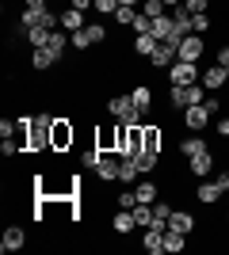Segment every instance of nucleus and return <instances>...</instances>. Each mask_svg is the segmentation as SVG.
Here are the masks:
<instances>
[{
	"label": "nucleus",
	"mask_w": 229,
	"mask_h": 255,
	"mask_svg": "<svg viewBox=\"0 0 229 255\" xmlns=\"http://www.w3.org/2000/svg\"><path fill=\"white\" fill-rule=\"evenodd\" d=\"M23 133H27V152H54V115L42 111Z\"/></svg>",
	"instance_id": "obj_1"
},
{
	"label": "nucleus",
	"mask_w": 229,
	"mask_h": 255,
	"mask_svg": "<svg viewBox=\"0 0 229 255\" xmlns=\"http://www.w3.org/2000/svg\"><path fill=\"white\" fill-rule=\"evenodd\" d=\"M207 99V88L203 84H172L168 88V103L176 107V111H184V107H195Z\"/></svg>",
	"instance_id": "obj_2"
},
{
	"label": "nucleus",
	"mask_w": 229,
	"mask_h": 255,
	"mask_svg": "<svg viewBox=\"0 0 229 255\" xmlns=\"http://www.w3.org/2000/svg\"><path fill=\"white\" fill-rule=\"evenodd\" d=\"M107 111H111V118H119V122H130V126H145L142 122V111L134 107V99L130 96H111L107 99Z\"/></svg>",
	"instance_id": "obj_3"
},
{
	"label": "nucleus",
	"mask_w": 229,
	"mask_h": 255,
	"mask_svg": "<svg viewBox=\"0 0 229 255\" xmlns=\"http://www.w3.org/2000/svg\"><path fill=\"white\" fill-rule=\"evenodd\" d=\"M168 80H172V84H199V80H203L199 61H176L172 69H168Z\"/></svg>",
	"instance_id": "obj_4"
},
{
	"label": "nucleus",
	"mask_w": 229,
	"mask_h": 255,
	"mask_svg": "<svg viewBox=\"0 0 229 255\" xmlns=\"http://www.w3.org/2000/svg\"><path fill=\"white\" fill-rule=\"evenodd\" d=\"M210 118H214V111L207 107V99H203V103H195V107H184V126L191 129V133H199Z\"/></svg>",
	"instance_id": "obj_5"
},
{
	"label": "nucleus",
	"mask_w": 229,
	"mask_h": 255,
	"mask_svg": "<svg viewBox=\"0 0 229 255\" xmlns=\"http://www.w3.org/2000/svg\"><path fill=\"white\" fill-rule=\"evenodd\" d=\"M73 141H76V129L69 118H54V152H65L73 149Z\"/></svg>",
	"instance_id": "obj_6"
},
{
	"label": "nucleus",
	"mask_w": 229,
	"mask_h": 255,
	"mask_svg": "<svg viewBox=\"0 0 229 255\" xmlns=\"http://www.w3.org/2000/svg\"><path fill=\"white\" fill-rule=\"evenodd\" d=\"M203 50H207V46H203V34H187L184 42H180V61H199Z\"/></svg>",
	"instance_id": "obj_7"
},
{
	"label": "nucleus",
	"mask_w": 229,
	"mask_h": 255,
	"mask_svg": "<svg viewBox=\"0 0 229 255\" xmlns=\"http://www.w3.org/2000/svg\"><path fill=\"white\" fill-rule=\"evenodd\" d=\"M229 80V73L222 69V65H210V69H203V80L199 84L207 88V92H222V84Z\"/></svg>",
	"instance_id": "obj_8"
},
{
	"label": "nucleus",
	"mask_w": 229,
	"mask_h": 255,
	"mask_svg": "<svg viewBox=\"0 0 229 255\" xmlns=\"http://www.w3.org/2000/svg\"><path fill=\"white\" fill-rule=\"evenodd\" d=\"M157 34L153 31H145V34H134V53H138V57H153V53H157Z\"/></svg>",
	"instance_id": "obj_9"
},
{
	"label": "nucleus",
	"mask_w": 229,
	"mask_h": 255,
	"mask_svg": "<svg viewBox=\"0 0 229 255\" xmlns=\"http://www.w3.org/2000/svg\"><path fill=\"white\" fill-rule=\"evenodd\" d=\"M142 149L161 156V126H153V122H145V126H142Z\"/></svg>",
	"instance_id": "obj_10"
},
{
	"label": "nucleus",
	"mask_w": 229,
	"mask_h": 255,
	"mask_svg": "<svg viewBox=\"0 0 229 255\" xmlns=\"http://www.w3.org/2000/svg\"><path fill=\"white\" fill-rule=\"evenodd\" d=\"M23 244H27V233H23L19 225H8V229H4V244H0V248H4V252H19Z\"/></svg>",
	"instance_id": "obj_11"
},
{
	"label": "nucleus",
	"mask_w": 229,
	"mask_h": 255,
	"mask_svg": "<svg viewBox=\"0 0 229 255\" xmlns=\"http://www.w3.org/2000/svg\"><path fill=\"white\" fill-rule=\"evenodd\" d=\"M168 229H176V233H195V217L191 213H184V210H172V217H168Z\"/></svg>",
	"instance_id": "obj_12"
},
{
	"label": "nucleus",
	"mask_w": 229,
	"mask_h": 255,
	"mask_svg": "<svg viewBox=\"0 0 229 255\" xmlns=\"http://www.w3.org/2000/svg\"><path fill=\"white\" fill-rule=\"evenodd\" d=\"M153 34H157V42H164V38H172V34H180V31H176V23H172V15H168V11L153 19Z\"/></svg>",
	"instance_id": "obj_13"
},
{
	"label": "nucleus",
	"mask_w": 229,
	"mask_h": 255,
	"mask_svg": "<svg viewBox=\"0 0 229 255\" xmlns=\"http://www.w3.org/2000/svg\"><path fill=\"white\" fill-rule=\"evenodd\" d=\"M122 160V156H119ZM119 160H115V156H107V152H103V156H99V164H96V175H99V179H119Z\"/></svg>",
	"instance_id": "obj_14"
},
{
	"label": "nucleus",
	"mask_w": 229,
	"mask_h": 255,
	"mask_svg": "<svg viewBox=\"0 0 229 255\" xmlns=\"http://www.w3.org/2000/svg\"><path fill=\"white\" fill-rule=\"evenodd\" d=\"M111 229H115L119 236L134 233V229H138V217H134V210H130V213H126V210H122V213H115V217H111Z\"/></svg>",
	"instance_id": "obj_15"
},
{
	"label": "nucleus",
	"mask_w": 229,
	"mask_h": 255,
	"mask_svg": "<svg viewBox=\"0 0 229 255\" xmlns=\"http://www.w3.org/2000/svg\"><path fill=\"white\" fill-rule=\"evenodd\" d=\"M130 99H134V107H138L142 115H149V107H153V88H149V84H138V88L130 92Z\"/></svg>",
	"instance_id": "obj_16"
},
{
	"label": "nucleus",
	"mask_w": 229,
	"mask_h": 255,
	"mask_svg": "<svg viewBox=\"0 0 229 255\" xmlns=\"http://www.w3.org/2000/svg\"><path fill=\"white\" fill-rule=\"evenodd\" d=\"M142 248H145L149 255H161V252H164V229H145Z\"/></svg>",
	"instance_id": "obj_17"
},
{
	"label": "nucleus",
	"mask_w": 229,
	"mask_h": 255,
	"mask_svg": "<svg viewBox=\"0 0 229 255\" xmlns=\"http://www.w3.org/2000/svg\"><path fill=\"white\" fill-rule=\"evenodd\" d=\"M61 27H65L69 34H73V31H84V27H88V23H84V11L65 8V11H61Z\"/></svg>",
	"instance_id": "obj_18"
},
{
	"label": "nucleus",
	"mask_w": 229,
	"mask_h": 255,
	"mask_svg": "<svg viewBox=\"0 0 229 255\" xmlns=\"http://www.w3.org/2000/svg\"><path fill=\"white\" fill-rule=\"evenodd\" d=\"M65 46H69V34H65V31H50V38H46V46H42V50H50V53L57 57V61H61Z\"/></svg>",
	"instance_id": "obj_19"
},
{
	"label": "nucleus",
	"mask_w": 229,
	"mask_h": 255,
	"mask_svg": "<svg viewBox=\"0 0 229 255\" xmlns=\"http://www.w3.org/2000/svg\"><path fill=\"white\" fill-rule=\"evenodd\" d=\"M180 152H184V160H191V156H199V152H210V149H207V141L199 137V133H191L187 141H180Z\"/></svg>",
	"instance_id": "obj_20"
},
{
	"label": "nucleus",
	"mask_w": 229,
	"mask_h": 255,
	"mask_svg": "<svg viewBox=\"0 0 229 255\" xmlns=\"http://www.w3.org/2000/svg\"><path fill=\"white\" fill-rule=\"evenodd\" d=\"M187 168H191V175H210V168H214V160H210V152H199V156H191L187 160Z\"/></svg>",
	"instance_id": "obj_21"
},
{
	"label": "nucleus",
	"mask_w": 229,
	"mask_h": 255,
	"mask_svg": "<svg viewBox=\"0 0 229 255\" xmlns=\"http://www.w3.org/2000/svg\"><path fill=\"white\" fill-rule=\"evenodd\" d=\"M222 194H226V191H222V187H218V179H214V183H203V187L195 191V198H199L203 206H210V202H218Z\"/></svg>",
	"instance_id": "obj_22"
},
{
	"label": "nucleus",
	"mask_w": 229,
	"mask_h": 255,
	"mask_svg": "<svg viewBox=\"0 0 229 255\" xmlns=\"http://www.w3.org/2000/svg\"><path fill=\"white\" fill-rule=\"evenodd\" d=\"M138 179H142L138 164H134L130 156H122V160H119V183H138Z\"/></svg>",
	"instance_id": "obj_23"
},
{
	"label": "nucleus",
	"mask_w": 229,
	"mask_h": 255,
	"mask_svg": "<svg viewBox=\"0 0 229 255\" xmlns=\"http://www.w3.org/2000/svg\"><path fill=\"white\" fill-rule=\"evenodd\" d=\"M134 164H138V171H142V175H153V171H157V164H161V156H157V152H138V156H134Z\"/></svg>",
	"instance_id": "obj_24"
},
{
	"label": "nucleus",
	"mask_w": 229,
	"mask_h": 255,
	"mask_svg": "<svg viewBox=\"0 0 229 255\" xmlns=\"http://www.w3.org/2000/svg\"><path fill=\"white\" fill-rule=\"evenodd\" d=\"M184 248H187V233L164 229V252H184Z\"/></svg>",
	"instance_id": "obj_25"
},
{
	"label": "nucleus",
	"mask_w": 229,
	"mask_h": 255,
	"mask_svg": "<svg viewBox=\"0 0 229 255\" xmlns=\"http://www.w3.org/2000/svg\"><path fill=\"white\" fill-rule=\"evenodd\" d=\"M115 129H119V122L115 126H103V129H96V145L103 152H115Z\"/></svg>",
	"instance_id": "obj_26"
},
{
	"label": "nucleus",
	"mask_w": 229,
	"mask_h": 255,
	"mask_svg": "<svg viewBox=\"0 0 229 255\" xmlns=\"http://www.w3.org/2000/svg\"><path fill=\"white\" fill-rule=\"evenodd\" d=\"M172 23H176V31H180V34H195V31H191V11H187V8H172Z\"/></svg>",
	"instance_id": "obj_27"
},
{
	"label": "nucleus",
	"mask_w": 229,
	"mask_h": 255,
	"mask_svg": "<svg viewBox=\"0 0 229 255\" xmlns=\"http://www.w3.org/2000/svg\"><path fill=\"white\" fill-rule=\"evenodd\" d=\"M54 61H57V57H54V53H50V50H42V46H38V50L31 53V65H34V69H38V73H42V69H50V65H54Z\"/></svg>",
	"instance_id": "obj_28"
},
{
	"label": "nucleus",
	"mask_w": 229,
	"mask_h": 255,
	"mask_svg": "<svg viewBox=\"0 0 229 255\" xmlns=\"http://www.w3.org/2000/svg\"><path fill=\"white\" fill-rule=\"evenodd\" d=\"M138 202H157V183H134Z\"/></svg>",
	"instance_id": "obj_29"
},
{
	"label": "nucleus",
	"mask_w": 229,
	"mask_h": 255,
	"mask_svg": "<svg viewBox=\"0 0 229 255\" xmlns=\"http://www.w3.org/2000/svg\"><path fill=\"white\" fill-rule=\"evenodd\" d=\"M69 42H73L76 50H88V46H96V38H92V31L84 27V31H73V34H69Z\"/></svg>",
	"instance_id": "obj_30"
},
{
	"label": "nucleus",
	"mask_w": 229,
	"mask_h": 255,
	"mask_svg": "<svg viewBox=\"0 0 229 255\" xmlns=\"http://www.w3.org/2000/svg\"><path fill=\"white\" fill-rule=\"evenodd\" d=\"M134 19H138V8H126V4H119V11H115V23H119V27H130Z\"/></svg>",
	"instance_id": "obj_31"
},
{
	"label": "nucleus",
	"mask_w": 229,
	"mask_h": 255,
	"mask_svg": "<svg viewBox=\"0 0 229 255\" xmlns=\"http://www.w3.org/2000/svg\"><path fill=\"white\" fill-rule=\"evenodd\" d=\"M99 156H103V149H99V145H92V149H88V152H80V164H84V168H92V171H96Z\"/></svg>",
	"instance_id": "obj_32"
},
{
	"label": "nucleus",
	"mask_w": 229,
	"mask_h": 255,
	"mask_svg": "<svg viewBox=\"0 0 229 255\" xmlns=\"http://www.w3.org/2000/svg\"><path fill=\"white\" fill-rule=\"evenodd\" d=\"M142 11H145V15H149V19H157V15H164V11H168V8H164L161 0H145V4H142Z\"/></svg>",
	"instance_id": "obj_33"
},
{
	"label": "nucleus",
	"mask_w": 229,
	"mask_h": 255,
	"mask_svg": "<svg viewBox=\"0 0 229 255\" xmlns=\"http://www.w3.org/2000/svg\"><path fill=\"white\" fill-rule=\"evenodd\" d=\"M191 31H195V34L210 31V15H207V11H203V15H191Z\"/></svg>",
	"instance_id": "obj_34"
},
{
	"label": "nucleus",
	"mask_w": 229,
	"mask_h": 255,
	"mask_svg": "<svg viewBox=\"0 0 229 255\" xmlns=\"http://www.w3.org/2000/svg\"><path fill=\"white\" fill-rule=\"evenodd\" d=\"M153 210H157V217H161V229H168V217H172V206H168V202H153Z\"/></svg>",
	"instance_id": "obj_35"
},
{
	"label": "nucleus",
	"mask_w": 229,
	"mask_h": 255,
	"mask_svg": "<svg viewBox=\"0 0 229 255\" xmlns=\"http://www.w3.org/2000/svg\"><path fill=\"white\" fill-rule=\"evenodd\" d=\"M96 11L99 15H115V11H119V0H96Z\"/></svg>",
	"instance_id": "obj_36"
},
{
	"label": "nucleus",
	"mask_w": 229,
	"mask_h": 255,
	"mask_svg": "<svg viewBox=\"0 0 229 255\" xmlns=\"http://www.w3.org/2000/svg\"><path fill=\"white\" fill-rule=\"evenodd\" d=\"M184 8L191 11V15H203V11L210 8V0H184Z\"/></svg>",
	"instance_id": "obj_37"
},
{
	"label": "nucleus",
	"mask_w": 229,
	"mask_h": 255,
	"mask_svg": "<svg viewBox=\"0 0 229 255\" xmlns=\"http://www.w3.org/2000/svg\"><path fill=\"white\" fill-rule=\"evenodd\" d=\"M119 206H122V210H134V206H138V194H134V191H122L119 194Z\"/></svg>",
	"instance_id": "obj_38"
},
{
	"label": "nucleus",
	"mask_w": 229,
	"mask_h": 255,
	"mask_svg": "<svg viewBox=\"0 0 229 255\" xmlns=\"http://www.w3.org/2000/svg\"><path fill=\"white\" fill-rule=\"evenodd\" d=\"M69 8H76V11H88V8H96V0H69Z\"/></svg>",
	"instance_id": "obj_39"
},
{
	"label": "nucleus",
	"mask_w": 229,
	"mask_h": 255,
	"mask_svg": "<svg viewBox=\"0 0 229 255\" xmlns=\"http://www.w3.org/2000/svg\"><path fill=\"white\" fill-rule=\"evenodd\" d=\"M218 65L229 73V46H222V50H218Z\"/></svg>",
	"instance_id": "obj_40"
},
{
	"label": "nucleus",
	"mask_w": 229,
	"mask_h": 255,
	"mask_svg": "<svg viewBox=\"0 0 229 255\" xmlns=\"http://www.w3.org/2000/svg\"><path fill=\"white\" fill-rule=\"evenodd\" d=\"M214 126H218V137H229V118H218Z\"/></svg>",
	"instance_id": "obj_41"
},
{
	"label": "nucleus",
	"mask_w": 229,
	"mask_h": 255,
	"mask_svg": "<svg viewBox=\"0 0 229 255\" xmlns=\"http://www.w3.org/2000/svg\"><path fill=\"white\" fill-rule=\"evenodd\" d=\"M207 107L214 111V115H218V111H222V99H218V96H207Z\"/></svg>",
	"instance_id": "obj_42"
},
{
	"label": "nucleus",
	"mask_w": 229,
	"mask_h": 255,
	"mask_svg": "<svg viewBox=\"0 0 229 255\" xmlns=\"http://www.w3.org/2000/svg\"><path fill=\"white\" fill-rule=\"evenodd\" d=\"M218 187H222V191H229V171H222V175H218Z\"/></svg>",
	"instance_id": "obj_43"
},
{
	"label": "nucleus",
	"mask_w": 229,
	"mask_h": 255,
	"mask_svg": "<svg viewBox=\"0 0 229 255\" xmlns=\"http://www.w3.org/2000/svg\"><path fill=\"white\" fill-rule=\"evenodd\" d=\"M27 8H50V0H27Z\"/></svg>",
	"instance_id": "obj_44"
},
{
	"label": "nucleus",
	"mask_w": 229,
	"mask_h": 255,
	"mask_svg": "<svg viewBox=\"0 0 229 255\" xmlns=\"http://www.w3.org/2000/svg\"><path fill=\"white\" fill-rule=\"evenodd\" d=\"M164 8H184V0H161Z\"/></svg>",
	"instance_id": "obj_45"
},
{
	"label": "nucleus",
	"mask_w": 229,
	"mask_h": 255,
	"mask_svg": "<svg viewBox=\"0 0 229 255\" xmlns=\"http://www.w3.org/2000/svg\"><path fill=\"white\" fill-rule=\"evenodd\" d=\"M119 4H126V8H138V4H142V0H119Z\"/></svg>",
	"instance_id": "obj_46"
}]
</instances>
